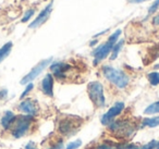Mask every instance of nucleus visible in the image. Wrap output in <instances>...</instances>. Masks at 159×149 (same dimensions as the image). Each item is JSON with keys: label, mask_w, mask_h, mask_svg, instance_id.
Here are the masks:
<instances>
[{"label": "nucleus", "mask_w": 159, "mask_h": 149, "mask_svg": "<svg viewBox=\"0 0 159 149\" xmlns=\"http://www.w3.org/2000/svg\"><path fill=\"white\" fill-rule=\"evenodd\" d=\"M154 69H156V70H157V69H159V63H158V64H156V65L154 66Z\"/></svg>", "instance_id": "obj_29"}, {"label": "nucleus", "mask_w": 159, "mask_h": 149, "mask_svg": "<svg viewBox=\"0 0 159 149\" xmlns=\"http://www.w3.org/2000/svg\"><path fill=\"white\" fill-rule=\"evenodd\" d=\"M158 8H159V0H155L154 2H152V5L149 7V9H148V16L154 14L158 10Z\"/></svg>", "instance_id": "obj_20"}, {"label": "nucleus", "mask_w": 159, "mask_h": 149, "mask_svg": "<svg viewBox=\"0 0 159 149\" xmlns=\"http://www.w3.org/2000/svg\"><path fill=\"white\" fill-rule=\"evenodd\" d=\"M34 116L32 115H19L11 125V134L14 138H21L25 136L33 125Z\"/></svg>", "instance_id": "obj_4"}, {"label": "nucleus", "mask_w": 159, "mask_h": 149, "mask_svg": "<svg viewBox=\"0 0 159 149\" xmlns=\"http://www.w3.org/2000/svg\"><path fill=\"white\" fill-rule=\"evenodd\" d=\"M87 94L96 108L106 107V97L104 94V86L100 82L94 81L87 85Z\"/></svg>", "instance_id": "obj_5"}, {"label": "nucleus", "mask_w": 159, "mask_h": 149, "mask_svg": "<svg viewBox=\"0 0 159 149\" xmlns=\"http://www.w3.org/2000/svg\"><path fill=\"white\" fill-rule=\"evenodd\" d=\"M51 61H52V58H48V59H45V60H43V61H40L39 63H37L22 79H21V84L25 85V84L32 83V81H34V79L51 63Z\"/></svg>", "instance_id": "obj_8"}, {"label": "nucleus", "mask_w": 159, "mask_h": 149, "mask_svg": "<svg viewBox=\"0 0 159 149\" xmlns=\"http://www.w3.org/2000/svg\"><path fill=\"white\" fill-rule=\"evenodd\" d=\"M139 145H134V144H126V145H122V146L118 147L116 149H139Z\"/></svg>", "instance_id": "obj_22"}, {"label": "nucleus", "mask_w": 159, "mask_h": 149, "mask_svg": "<svg viewBox=\"0 0 159 149\" xmlns=\"http://www.w3.org/2000/svg\"><path fill=\"white\" fill-rule=\"evenodd\" d=\"M19 110L21 112H23V113H25L26 115L35 116L38 113L37 102L35 100H33V99H25L19 105Z\"/></svg>", "instance_id": "obj_11"}, {"label": "nucleus", "mask_w": 159, "mask_h": 149, "mask_svg": "<svg viewBox=\"0 0 159 149\" xmlns=\"http://www.w3.org/2000/svg\"><path fill=\"white\" fill-rule=\"evenodd\" d=\"M82 119L77 118V116H66L63 118L59 122V132L64 136L72 135L75 134V132L79 129V127L82 125Z\"/></svg>", "instance_id": "obj_6"}, {"label": "nucleus", "mask_w": 159, "mask_h": 149, "mask_svg": "<svg viewBox=\"0 0 159 149\" xmlns=\"http://www.w3.org/2000/svg\"><path fill=\"white\" fill-rule=\"evenodd\" d=\"M121 35V31L118 29L117 32H115L113 34H111L110 37L108 38L106 43H104L102 45L98 46L95 50L93 51V56H94V65H98L102 60H105L109 55L111 53L113 46L116 45V43L119 39V36Z\"/></svg>", "instance_id": "obj_3"}, {"label": "nucleus", "mask_w": 159, "mask_h": 149, "mask_svg": "<svg viewBox=\"0 0 159 149\" xmlns=\"http://www.w3.org/2000/svg\"><path fill=\"white\" fill-rule=\"evenodd\" d=\"M52 5H53V2L51 1L44 10L40 11V13L38 14L37 18L29 25L30 29H37V27H39L40 25H43L47 20H48L49 16H50V14H51V11H52Z\"/></svg>", "instance_id": "obj_10"}, {"label": "nucleus", "mask_w": 159, "mask_h": 149, "mask_svg": "<svg viewBox=\"0 0 159 149\" xmlns=\"http://www.w3.org/2000/svg\"><path fill=\"white\" fill-rule=\"evenodd\" d=\"M53 83H55V79H53L52 74H50V73H48V74L43 79L42 92L44 93L46 96L53 97Z\"/></svg>", "instance_id": "obj_12"}, {"label": "nucleus", "mask_w": 159, "mask_h": 149, "mask_svg": "<svg viewBox=\"0 0 159 149\" xmlns=\"http://www.w3.org/2000/svg\"><path fill=\"white\" fill-rule=\"evenodd\" d=\"M102 73L107 81L110 82L119 89H124L130 84V77L123 71L116 69L111 65H104L102 68Z\"/></svg>", "instance_id": "obj_1"}, {"label": "nucleus", "mask_w": 159, "mask_h": 149, "mask_svg": "<svg viewBox=\"0 0 159 149\" xmlns=\"http://www.w3.org/2000/svg\"><path fill=\"white\" fill-rule=\"evenodd\" d=\"M82 140H80V139H77V140H74V142H69L68 145H66V149H79L80 147L82 146Z\"/></svg>", "instance_id": "obj_19"}, {"label": "nucleus", "mask_w": 159, "mask_h": 149, "mask_svg": "<svg viewBox=\"0 0 159 149\" xmlns=\"http://www.w3.org/2000/svg\"><path fill=\"white\" fill-rule=\"evenodd\" d=\"M24 149H38V148L36 147V144L34 142H30L29 144L24 147Z\"/></svg>", "instance_id": "obj_25"}, {"label": "nucleus", "mask_w": 159, "mask_h": 149, "mask_svg": "<svg viewBox=\"0 0 159 149\" xmlns=\"http://www.w3.org/2000/svg\"><path fill=\"white\" fill-rule=\"evenodd\" d=\"M7 94H8V92L6 89L1 90V92H0V98H5V97L7 96Z\"/></svg>", "instance_id": "obj_28"}, {"label": "nucleus", "mask_w": 159, "mask_h": 149, "mask_svg": "<svg viewBox=\"0 0 159 149\" xmlns=\"http://www.w3.org/2000/svg\"><path fill=\"white\" fill-rule=\"evenodd\" d=\"M95 149H116V148H113L112 146H110V145H108V144H102L98 147H96Z\"/></svg>", "instance_id": "obj_24"}, {"label": "nucleus", "mask_w": 159, "mask_h": 149, "mask_svg": "<svg viewBox=\"0 0 159 149\" xmlns=\"http://www.w3.org/2000/svg\"><path fill=\"white\" fill-rule=\"evenodd\" d=\"M124 107H125L124 102H121V101L116 102L115 105H113L112 107H111L110 109H109L108 111H107L106 113L102 116V125H109L110 124L112 121H115V119L117 118L118 115L121 114V112L123 111Z\"/></svg>", "instance_id": "obj_9"}, {"label": "nucleus", "mask_w": 159, "mask_h": 149, "mask_svg": "<svg viewBox=\"0 0 159 149\" xmlns=\"http://www.w3.org/2000/svg\"><path fill=\"white\" fill-rule=\"evenodd\" d=\"M33 87H34V85L32 83L27 84V86H26V88H25V90L22 93V95H21V99H24V97L26 96V95L29 94V93L31 92L32 89H33Z\"/></svg>", "instance_id": "obj_23"}, {"label": "nucleus", "mask_w": 159, "mask_h": 149, "mask_svg": "<svg viewBox=\"0 0 159 149\" xmlns=\"http://www.w3.org/2000/svg\"><path fill=\"white\" fill-rule=\"evenodd\" d=\"M152 24L156 25V26H159V16H156L152 19Z\"/></svg>", "instance_id": "obj_27"}, {"label": "nucleus", "mask_w": 159, "mask_h": 149, "mask_svg": "<svg viewBox=\"0 0 159 149\" xmlns=\"http://www.w3.org/2000/svg\"><path fill=\"white\" fill-rule=\"evenodd\" d=\"M147 79L150 85L157 86L159 85V72H150L147 74Z\"/></svg>", "instance_id": "obj_18"}, {"label": "nucleus", "mask_w": 159, "mask_h": 149, "mask_svg": "<svg viewBox=\"0 0 159 149\" xmlns=\"http://www.w3.org/2000/svg\"><path fill=\"white\" fill-rule=\"evenodd\" d=\"M159 126V115L152 116V118H145L141 123V127H157Z\"/></svg>", "instance_id": "obj_14"}, {"label": "nucleus", "mask_w": 159, "mask_h": 149, "mask_svg": "<svg viewBox=\"0 0 159 149\" xmlns=\"http://www.w3.org/2000/svg\"><path fill=\"white\" fill-rule=\"evenodd\" d=\"M50 71L52 73V76H55L58 81H64L72 73L73 65L66 62H53L50 64Z\"/></svg>", "instance_id": "obj_7"}, {"label": "nucleus", "mask_w": 159, "mask_h": 149, "mask_svg": "<svg viewBox=\"0 0 159 149\" xmlns=\"http://www.w3.org/2000/svg\"><path fill=\"white\" fill-rule=\"evenodd\" d=\"M145 1H147V0H128L129 3H142V2H145Z\"/></svg>", "instance_id": "obj_26"}, {"label": "nucleus", "mask_w": 159, "mask_h": 149, "mask_svg": "<svg viewBox=\"0 0 159 149\" xmlns=\"http://www.w3.org/2000/svg\"><path fill=\"white\" fill-rule=\"evenodd\" d=\"M12 46H13V44H12L11 42H9V43H7V44H5L1 48H0V63H1V62H2L3 60L9 56V53L11 52Z\"/></svg>", "instance_id": "obj_15"}, {"label": "nucleus", "mask_w": 159, "mask_h": 149, "mask_svg": "<svg viewBox=\"0 0 159 149\" xmlns=\"http://www.w3.org/2000/svg\"><path fill=\"white\" fill-rule=\"evenodd\" d=\"M34 13H35V10H34V9H31V10H29V11H26V12H25V14H24V16L22 18V20H21V22H22V23L27 22V21H29L30 19L33 16Z\"/></svg>", "instance_id": "obj_21"}, {"label": "nucleus", "mask_w": 159, "mask_h": 149, "mask_svg": "<svg viewBox=\"0 0 159 149\" xmlns=\"http://www.w3.org/2000/svg\"><path fill=\"white\" fill-rule=\"evenodd\" d=\"M155 149H159V142H157V146H156V148H155Z\"/></svg>", "instance_id": "obj_30"}, {"label": "nucleus", "mask_w": 159, "mask_h": 149, "mask_svg": "<svg viewBox=\"0 0 159 149\" xmlns=\"http://www.w3.org/2000/svg\"><path fill=\"white\" fill-rule=\"evenodd\" d=\"M144 113L148 114V115H152V114H157L159 113V101L152 103L148 107H146V109L144 110Z\"/></svg>", "instance_id": "obj_17"}, {"label": "nucleus", "mask_w": 159, "mask_h": 149, "mask_svg": "<svg viewBox=\"0 0 159 149\" xmlns=\"http://www.w3.org/2000/svg\"><path fill=\"white\" fill-rule=\"evenodd\" d=\"M16 115L13 112H11V111L6 112V114L2 116V119H1V125L3 126V129H10L12 123L16 120Z\"/></svg>", "instance_id": "obj_13"}, {"label": "nucleus", "mask_w": 159, "mask_h": 149, "mask_svg": "<svg viewBox=\"0 0 159 149\" xmlns=\"http://www.w3.org/2000/svg\"><path fill=\"white\" fill-rule=\"evenodd\" d=\"M136 124L130 121L129 119H121V120L112 121L108 125V129L112 135L119 138H129L133 136L136 131Z\"/></svg>", "instance_id": "obj_2"}, {"label": "nucleus", "mask_w": 159, "mask_h": 149, "mask_svg": "<svg viewBox=\"0 0 159 149\" xmlns=\"http://www.w3.org/2000/svg\"><path fill=\"white\" fill-rule=\"evenodd\" d=\"M123 44H124V40L123 39H120L119 42L116 43V45L113 46L112 50H111V53H110V60H115L117 59V57L119 56V52L121 50V48L123 47Z\"/></svg>", "instance_id": "obj_16"}]
</instances>
